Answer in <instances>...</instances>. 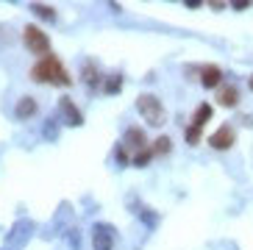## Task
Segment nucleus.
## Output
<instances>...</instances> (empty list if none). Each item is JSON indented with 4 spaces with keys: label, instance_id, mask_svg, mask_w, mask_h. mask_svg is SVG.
Listing matches in <instances>:
<instances>
[{
    "label": "nucleus",
    "instance_id": "1",
    "mask_svg": "<svg viewBox=\"0 0 253 250\" xmlns=\"http://www.w3.org/2000/svg\"><path fill=\"white\" fill-rule=\"evenodd\" d=\"M31 78L39 83H53V86H64V89L73 83L70 73L64 70L61 59H56V56H45L42 61H37V64L31 67Z\"/></svg>",
    "mask_w": 253,
    "mask_h": 250
},
{
    "label": "nucleus",
    "instance_id": "2",
    "mask_svg": "<svg viewBox=\"0 0 253 250\" xmlns=\"http://www.w3.org/2000/svg\"><path fill=\"white\" fill-rule=\"evenodd\" d=\"M136 111H139L142 117H145V123H150V125H164L167 123V111H164L162 100H159L156 95H150V92H145V95L136 97Z\"/></svg>",
    "mask_w": 253,
    "mask_h": 250
},
{
    "label": "nucleus",
    "instance_id": "3",
    "mask_svg": "<svg viewBox=\"0 0 253 250\" xmlns=\"http://www.w3.org/2000/svg\"><path fill=\"white\" fill-rule=\"evenodd\" d=\"M23 42L31 53H45V56H50V39H47V34L39 28V25H28V28H25Z\"/></svg>",
    "mask_w": 253,
    "mask_h": 250
},
{
    "label": "nucleus",
    "instance_id": "4",
    "mask_svg": "<svg viewBox=\"0 0 253 250\" xmlns=\"http://www.w3.org/2000/svg\"><path fill=\"white\" fill-rule=\"evenodd\" d=\"M209 145L214 147V150H228L234 145V128L231 125H220L211 136H209Z\"/></svg>",
    "mask_w": 253,
    "mask_h": 250
},
{
    "label": "nucleus",
    "instance_id": "5",
    "mask_svg": "<svg viewBox=\"0 0 253 250\" xmlns=\"http://www.w3.org/2000/svg\"><path fill=\"white\" fill-rule=\"evenodd\" d=\"M220 81H223V70H220V67L209 64L201 70V83L206 89H220Z\"/></svg>",
    "mask_w": 253,
    "mask_h": 250
},
{
    "label": "nucleus",
    "instance_id": "6",
    "mask_svg": "<svg viewBox=\"0 0 253 250\" xmlns=\"http://www.w3.org/2000/svg\"><path fill=\"white\" fill-rule=\"evenodd\" d=\"M217 103L225 106V109H234V106L239 103V89L231 86V83H225V86L217 89Z\"/></svg>",
    "mask_w": 253,
    "mask_h": 250
},
{
    "label": "nucleus",
    "instance_id": "7",
    "mask_svg": "<svg viewBox=\"0 0 253 250\" xmlns=\"http://www.w3.org/2000/svg\"><path fill=\"white\" fill-rule=\"evenodd\" d=\"M59 109L64 111V117H67L70 125H81V123H84V117H81V111H78V106H75L70 97H61V100H59Z\"/></svg>",
    "mask_w": 253,
    "mask_h": 250
},
{
    "label": "nucleus",
    "instance_id": "8",
    "mask_svg": "<svg viewBox=\"0 0 253 250\" xmlns=\"http://www.w3.org/2000/svg\"><path fill=\"white\" fill-rule=\"evenodd\" d=\"M14 114L20 120H28V117H34V114H39V106H37V100L34 97H23V100H17V109H14Z\"/></svg>",
    "mask_w": 253,
    "mask_h": 250
},
{
    "label": "nucleus",
    "instance_id": "9",
    "mask_svg": "<svg viewBox=\"0 0 253 250\" xmlns=\"http://www.w3.org/2000/svg\"><path fill=\"white\" fill-rule=\"evenodd\" d=\"M126 145L145 150V147H148V139H145V131H142V128H128V131H126Z\"/></svg>",
    "mask_w": 253,
    "mask_h": 250
},
{
    "label": "nucleus",
    "instance_id": "10",
    "mask_svg": "<svg viewBox=\"0 0 253 250\" xmlns=\"http://www.w3.org/2000/svg\"><path fill=\"white\" fill-rule=\"evenodd\" d=\"M92 242H95V250H112V236L106 234L100 225L95 228V236H92Z\"/></svg>",
    "mask_w": 253,
    "mask_h": 250
},
{
    "label": "nucleus",
    "instance_id": "11",
    "mask_svg": "<svg viewBox=\"0 0 253 250\" xmlns=\"http://www.w3.org/2000/svg\"><path fill=\"white\" fill-rule=\"evenodd\" d=\"M209 117H211V106H209V103H201V106H198V111L192 114V125H198V128H201V125L209 123Z\"/></svg>",
    "mask_w": 253,
    "mask_h": 250
},
{
    "label": "nucleus",
    "instance_id": "12",
    "mask_svg": "<svg viewBox=\"0 0 253 250\" xmlns=\"http://www.w3.org/2000/svg\"><path fill=\"white\" fill-rule=\"evenodd\" d=\"M153 153H156V156H167V153H172V142H170V136H159V139L153 142Z\"/></svg>",
    "mask_w": 253,
    "mask_h": 250
},
{
    "label": "nucleus",
    "instance_id": "13",
    "mask_svg": "<svg viewBox=\"0 0 253 250\" xmlns=\"http://www.w3.org/2000/svg\"><path fill=\"white\" fill-rule=\"evenodd\" d=\"M156 159V153H153V147H145V150H139V153L134 156V164L136 167H148L150 162Z\"/></svg>",
    "mask_w": 253,
    "mask_h": 250
},
{
    "label": "nucleus",
    "instance_id": "14",
    "mask_svg": "<svg viewBox=\"0 0 253 250\" xmlns=\"http://www.w3.org/2000/svg\"><path fill=\"white\" fill-rule=\"evenodd\" d=\"M31 11H34L37 17H45V20H56V8H50V6H39V3H34Z\"/></svg>",
    "mask_w": 253,
    "mask_h": 250
},
{
    "label": "nucleus",
    "instance_id": "15",
    "mask_svg": "<svg viewBox=\"0 0 253 250\" xmlns=\"http://www.w3.org/2000/svg\"><path fill=\"white\" fill-rule=\"evenodd\" d=\"M84 78H86V83H89V86L92 89H97V86H100V73H97V70H95V67H86V70H84Z\"/></svg>",
    "mask_w": 253,
    "mask_h": 250
},
{
    "label": "nucleus",
    "instance_id": "16",
    "mask_svg": "<svg viewBox=\"0 0 253 250\" xmlns=\"http://www.w3.org/2000/svg\"><path fill=\"white\" fill-rule=\"evenodd\" d=\"M114 159H117L120 167H126V164H131V153L126 150V145H117V150H114Z\"/></svg>",
    "mask_w": 253,
    "mask_h": 250
},
{
    "label": "nucleus",
    "instance_id": "17",
    "mask_svg": "<svg viewBox=\"0 0 253 250\" xmlns=\"http://www.w3.org/2000/svg\"><path fill=\"white\" fill-rule=\"evenodd\" d=\"M120 83H123V78H120V75H114V78H103V89L109 92V95H117Z\"/></svg>",
    "mask_w": 253,
    "mask_h": 250
},
{
    "label": "nucleus",
    "instance_id": "18",
    "mask_svg": "<svg viewBox=\"0 0 253 250\" xmlns=\"http://www.w3.org/2000/svg\"><path fill=\"white\" fill-rule=\"evenodd\" d=\"M184 136H186V145H198V142H201V128H198V125H189Z\"/></svg>",
    "mask_w": 253,
    "mask_h": 250
},
{
    "label": "nucleus",
    "instance_id": "19",
    "mask_svg": "<svg viewBox=\"0 0 253 250\" xmlns=\"http://www.w3.org/2000/svg\"><path fill=\"white\" fill-rule=\"evenodd\" d=\"M248 86H251V92H253V75H251V78H248Z\"/></svg>",
    "mask_w": 253,
    "mask_h": 250
}]
</instances>
